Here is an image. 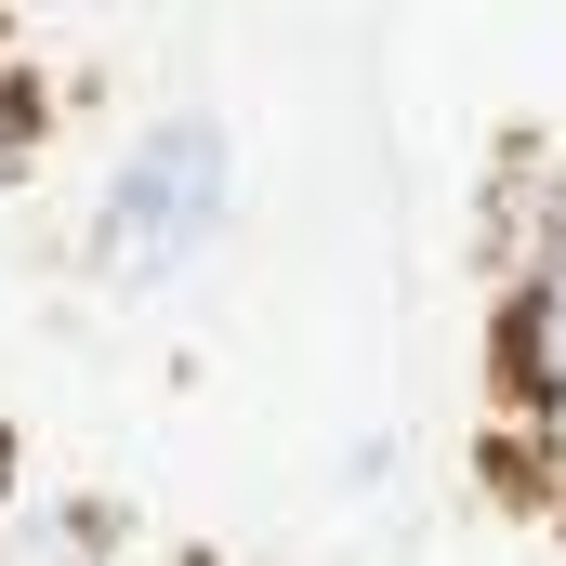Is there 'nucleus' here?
<instances>
[{
	"label": "nucleus",
	"mask_w": 566,
	"mask_h": 566,
	"mask_svg": "<svg viewBox=\"0 0 566 566\" xmlns=\"http://www.w3.org/2000/svg\"><path fill=\"white\" fill-rule=\"evenodd\" d=\"M224 211H238V145H224V119L211 106L145 119L119 145V171H106V198H93V264H106V290H171L224 238Z\"/></svg>",
	"instance_id": "obj_1"
},
{
	"label": "nucleus",
	"mask_w": 566,
	"mask_h": 566,
	"mask_svg": "<svg viewBox=\"0 0 566 566\" xmlns=\"http://www.w3.org/2000/svg\"><path fill=\"white\" fill-rule=\"evenodd\" d=\"M501 448L566 514V185L514 198V290H501Z\"/></svg>",
	"instance_id": "obj_2"
},
{
	"label": "nucleus",
	"mask_w": 566,
	"mask_h": 566,
	"mask_svg": "<svg viewBox=\"0 0 566 566\" xmlns=\"http://www.w3.org/2000/svg\"><path fill=\"white\" fill-rule=\"evenodd\" d=\"M0 566H119V514L106 501H13Z\"/></svg>",
	"instance_id": "obj_3"
},
{
	"label": "nucleus",
	"mask_w": 566,
	"mask_h": 566,
	"mask_svg": "<svg viewBox=\"0 0 566 566\" xmlns=\"http://www.w3.org/2000/svg\"><path fill=\"white\" fill-rule=\"evenodd\" d=\"M40 133H53V106H40V80H27V66H0V185H13L27 158H40Z\"/></svg>",
	"instance_id": "obj_4"
}]
</instances>
